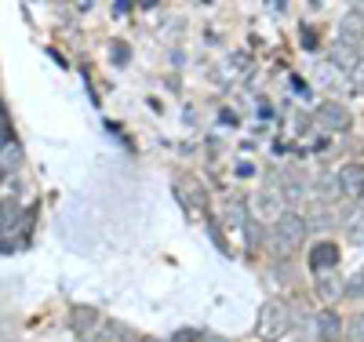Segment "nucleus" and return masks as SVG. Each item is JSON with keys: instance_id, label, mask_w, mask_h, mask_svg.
Returning a JSON list of instances; mask_svg holds the SVG:
<instances>
[{"instance_id": "1", "label": "nucleus", "mask_w": 364, "mask_h": 342, "mask_svg": "<svg viewBox=\"0 0 364 342\" xmlns=\"http://www.w3.org/2000/svg\"><path fill=\"white\" fill-rule=\"evenodd\" d=\"M306 233H310V223L302 219L299 211H281L277 223H273V233H269L273 252H277V255H291L295 247L306 240Z\"/></svg>"}, {"instance_id": "2", "label": "nucleus", "mask_w": 364, "mask_h": 342, "mask_svg": "<svg viewBox=\"0 0 364 342\" xmlns=\"http://www.w3.org/2000/svg\"><path fill=\"white\" fill-rule=\"evenodd\" d=\"M288 324H291L288 306H284L281 299H269V302H262V309H259L255 335H259L262 342H277V338H284V335H288Z\"/></svg>"}, {"instance_id": "3", "label": "nucleus", "mask_w": 364, "mask_h": 342, "mask_svg": "<svg viewBox=\"0 0 364 342\" xmlns=\"http://www.w3.org/2000/svg\"><path fill=\"white\" fill-rule=\"evenodd\" d=\"M317 124H321L324 132H350L353 113H350L343 102H321V109H317Z\"/></svg>"}, {"instance_id": "4", "label": "nucleus", "mask_w": 364, "mask_h": 342, "mask_svg": "<svg viewBox=\"0 0 364 342\" xmlns=\"http://www.w3.org/2000/svg\"><path fill=\"white\" fill-rule=\"evenodd\" d=\"M339 266V247L331 244V240H317L314 247H310V273H331Z\"/></svg>"}, {"instance_id": "5", "label": "nucleus", "mask_w": 364, "mask_h": 342, "mask_svg": "<svg viewBox=\"0 0 364 342\" xmlns=\"http://www.w3.org/2000/svg\"><path fill=\"white\" fill-rule=\"evenodd\" d=\"M336 178H339V193L343 197H353V201L364 197V164H357V161L353 164H343Z\"/></svg>"}, {"instance_id": "6", "label": "nucleus", "mask_w": 364, "mask_h": 342, "mask_svg": "<svg viewBox=\"0 0 364 342\" xmlns=\"http://www.w3.org/2000/svg\"><path fill=\"white\" fill-rule=\"evenodd\" d=\"M339 44H346L353 51H357V44H364V15H360V8L343 15V22H339Z\"/></svg>"}, {"instance_id": "7", "label": "nucleus", "mask_w": 364, "mask_h": 342, "mask_svg": "<svg viewBox=\"0 0 364 342\" xmlns=\"http://www.w3.org/2000/svg\"><path fill=\"white\" fill-rule=\"evenodd\" d=\"M102 321V314L95 306H73L70 309V328L77 331V335H87V331H95V324Z\"/></svg>"}, {"instance_id": "8", "label": "nucleus", "mask_w": 364, "mask_h": 342, "mask_svg": "<svg viewBox=\"0 0 364 342\" xmlns=\"http://www.w3.org/2000/svg\"><path fill=\"white\" fill-rule=\"evenodd\" d=\"M343 331H346V324H343V317L336 314V309H324V314L317 317V338L321 342H336V338H343Z\"/></svg>"}, {"instance_id": "9", "label": "nucleus", "mask_w": 364, "mask_h": 342, "mask_svg": "<svg viewBox=\"0 0 364 342\" xmlns=\"http://www.w3.org/2000/svg\"><path fill=\"white\" fill-rule=\"evenodd\" d=\"M175 186H178V190H175V193H178V201H182V208H186L190 215H197V211L204 208V190H200V186H197V182H190V178H178Z\"/></svg>"}, {"instance_id": "10", "label": "nucleus", "mask_w": 364, "mask_h": 342, "mask_svg": "<svg viewBox=\"0 0 364 342\" xmlns=\"http://www.w3.org/2000/svg\"><path fill=\"white\" fill-rule=\"evenodd\" d=\"M343 292H346V284H343V277H339L336 269L317 277V299H321V302H328V306H331V302H336Z\"/></svg>"}, {"instance_id": "11", "label": "nucleus", "mask_w": 364, "mask_h": 342, "mask_svg": "<svg viewBox=\"0 0 364 342\" xmlns=\"http://www.w3.org/2000/svg\"><path fill=\"white\" fill-rule=\"evenodd\" d=\"M346 237L353 244H364V208H357V211L346 215Z\"/></svg>"}, {"instance_id": "12", "label": "nucleus", "mask_w": 364, "mask_h": 342, "mask_svg": "<svg viewBox=\"0 0 364 342\" xmlns=\"http://www.w3.org/2000/svg\"><path fill=\"white\" fill-rule=\"evenodd\" d=\"M331 66H343L346 73L357 66V51L353 48H346V44H336V48H331Z\"/></svg>"}, {"instance_id": "13", "label": "nucleus", "mask_w": 364, "mask_h": 342, "mask_svg": "<svg viewBox=\"0 0 364 342\" xmlns=\"http://www.w3.org/2000/svg\"><path fill=\"white\" fill-rule=\"evenodd\" d=\"M18 164H22V149H18L15 142H11V146H4V149H0V171H8V168L15 171Z\"/></svg>"}, {"instance_id": "14", "label": "nucleus", "mask_w": 364, "mask_h": 342, "mask_svg": "<svg viewBox=\"0 0 364 342\" xmlns=\"http://www.w3.org/2000/svg\"><path fill=\"white\" fill-rule=\"evenodd\" d=\"M226 215H230V226H233V230H240V226H248V208H245V204H237V201H230V204H226Z\"/></svg>"}, {"instance_id": "15", "label": "nucleus", "mask_w": 364, "mask_h": 342, "mask_svg": "<svg viewBox=\"0 0 364 342\" xmlns=\"http://www.w3.org/2000/svg\"><path fill=\"white\" fill-rule=\"evenodd\" d=\"M321 197H328V201L343 197V193H339V178H336V175H324V178H321Z\"/></svg>"}, {"instance_id": "16", "label": "nucleus", "mask_w": 364, "mask_h": 342, "mask_svg": "<svg viewBox=\"0 0 364 342\" xmlns=\"http://www.w3.org/2000/svg\"><path fill=\"white\" fill-rule=\"evenodd\" d=\"M343 335H350V342H364V314H357V317L346 324Z\"/></svg>"}, {"instance_id": "17", "label": "nucleus", "mask_w": 364, "mask_h": 342, "mask_svg": "<svg viewBox=\"0 0 364 342\" xmlns=\"http://www.w3.org/2000/svg\"><path fill=\"white\" fill-rule=\"evenodd\" d=\"M350 87L357 95H364V58H357V66L350 70Z\"/></svg>"}, {"instance_id": "18", "label": "nucleus", "mask_w": 364, "mask_h": 342, "mask_svg": "<svg viewBox=\"0 0 364 342\" xmlns=\"http://www.w3.org/2000/svg\"><path fill=\"white\" fill-rule=\"evenodd\" d=\"M346 295H353V299H364V266L357 269V277H350V284H346Z\"/></svg>"}, {"instance_id": "19", "label": "nucleus", "mask_w": 364, "mask_h": 342, "mask_svg": "<svg viewBox=\"0 0 364 342\" xmlns=\"http://www.w3.org/2000/svg\"><path fill=\"white\" fill-rule=\"evenodd\" d=\"M208 233L215 237V244H219V252H223V255H230V244H226V237H223V230H219V223H215V219L208 223Z\"/></svg>"}, {"instance_id": "20", "label": "nucleus", "mask_w": 364, "mask_h": 342, "mask_svg": "<svg viewBox=\"0 0 364 342\" xmlns=\"http://www.w3.org/2000/svg\"><path fill=\"white\" fill-rule=\"evenodd\" d=\"M302 197H306V182L291 178V182H288V201H302Z\"/></svg>"}, {"instance_id": "21", "label": "nucleus", "mask_w": 364, "mask_h": 342, "mask_svg": "<svg viewBox=\"0 0 364 342\" xmlns=\"http://www.w3.org/2000/svg\"><path fill=\"white\" fill-rule=\"evenodd\" d=\"M245 233H248V244H252V247H259V240H262V233H259V223H255V219H248V226H245Z\"/></svg>"}, {"instance_id": "22", "label": "nucleus", "mask_w": 364, "mask_h": 342, "mask_svg": "<svg viewBox=\"0 0 364 342\" xmlns=\"http://www.w3.org/2000/svg\"><path fill=\"white\" fill-rule=\"evenodd\" d=\"M175 342H204L200 331H175Z\"/></svg>"}, {"instance_id": "23", "label": "nucleus", "mask_w": 364, "mask_h": 342, "mask_svg": "<svg viewBox=\"0 0 364 342\" xmlns=\"http://www.w3.org/2000/svg\"><path fill=\"white\" fill-rule=\"evenodd\" d=\"M109 55H113L117 66H120V62H128V48H120V44H113V48H109Z\"/></svg>"}, {"instance_id": "24", "label": "nucleus", "mask_w": 364, "mask_h": 342, "mask_svg": "<svg viewBox=\"0 0 364 342\" xmlns=\"http://www.w3.org/2000/svg\"><path fill=\"white\" fill-rule=\"evenodd\" d=\"M124 342H154V338H149V335H128Z\"/></svg>"}]
</instances>
